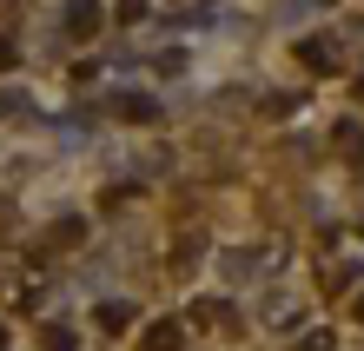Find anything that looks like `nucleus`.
<instances>
[{
	"label": "nucleus",
	"instance_id": "f257e3e1",
	"mask_svg": "<svg viewBox=\"0 0 364 351\" xmlns=\"http://www.w3.org/2000/svg\"><path fill=\"white\" fill-rule=\"evenodd\" d=\"M298 60H305L311 73H338L345 67V47H338L331 33H298Z\"/></svg>",
	"mask_w": 364,
	"mask_h": 351
},
{
	"label": "nucleus",
	"instance_id": "f03ea898",
	"mask_svg": "<svg viewBox=\"0 0 364 351\" xmlns=\"http://www.w3.org/2000/svg\"><path fill=\"white\" fill-rule=\"evenodd\" d=\"M100 27H106L100 0H67V33H73V40H93Z\"/></svg>",
	"mask_w": 364,
	"mask_h": 351
},
{
	"label": "nucleus",
	"instance_id": "7ed1b4c3",
	"mask_svg": "<svg viewBox=\"0 0 364 351\" xmlns=\"http://www.w3.org/2000/svg\"><path fill=\"white\" fill-rule=\"evenodd\" d=\"M113 113H119V120H133V126H146V120H159V100H153V93H119V100H113Z\"/></svg>",
	"mask_w": 364,
	"mask_h": 351
},
{
	"label": "nucleus",
	"instance_id": "20e7f679",
	"mask_svg": "<svg viewBox=\"0 0 364 351\" xmlns=\"http://www.w3.org/2000/svg\"><path fill=\"white\" fill-rule=\"evenodd\" d=\"M192 318H199V325H219V332H225V325H239V312H232V305H219V298L192 305Z\"/></svg>",
	"mask_w": 364,
	"mask_h": 351
},
{
	"label": "nucleus",
	"instance_id": "39448f33",
	"mask_svg": "<svg viewBox=\"0 0 364 351\" xmlns=\"http://www.w3.org/2000/svg\"><path fill=\"white\" fill-rule=\"evenodd\" d=\"M179 338H186L179 325H173V318H159L153 332H146V351H179Z\"/></svg>",
	"mask_w": 364,
	"mask_h": 351
},
{
	"label": "nucleus",
	"instance_id": "423d86ee",
	"mask_svg": "<svg viewBox=\"0 0 364 351\" xmlns=\"http://www.w3.org/2000/svg\"><path fill=\"white\" fill-rule=\"evenodd\" d=\"M100 325L106 332H126V325H133V305H100Z\"/></svg>",
	"mask_w": 364,
	"mask_h": 351
},
{
	"label": "nucleus",
	"instance_id": "0eeeda50",
	"mask_svg": "<svg viewBox=\"0 0 364 351\" xmlns=\"http://www.w3.org/2000/svg\"><path fill=\"white\" fill-rule=\"evenodd\" d=\"M338 146H345L351 159H358V152H364V126H351V120H345V126H338Z\"/></svg>",
	"mask_w": 364,
	"mask_h": 351
},
{
	"label": "nucleus",
	"instance_id": "6e6552de",
	"mask_svg": "<svg viewBox=\"0 0 364 351\" xmlns=\"http://www.w3.org/2000/svg\"><path fill=\"white\" fill-rule=\"evenodd\" d=\"M14 67H20V40L0 33V73H14Z\"/></svg>",
	"mask_w": 364,
	"mask_h": 351
},
{
	"label": "nucleus",
	"instance_id": "1a4fd4ad",
	"mask_svg": "<svg viewBox=\"0 0 364 351\" xmlns=\"http://www.w3.org/2000/svg\"><path fill=\"white\" fill-rule=\"evenodd\" d=\"M291 106H298V93H272V100H265V113H272V120H285Z\"/></svg>",
	"mask_w": 364,
	"mask_h": 351
},
{
	"label": "nucleus",
	"instance_id": "9d476101",
	"mask_svg": "<svg viewBox=\"0 0 364 351\" xmlns=\"http://www.w3.org/2000/svg\"><path fill=\"white\" fill-rule=\"evenodd\" d=\"M20 113V93H14V86H0V120H14Z\"/></svg>",
	"mask_w": 364,
	"mask_h": 351
},
{
	"label": "nucleus",
	"instance_id": "9b49d317",
	"mask_svg": "<svg viewBox=\"0 0 364 351\" xmlns=\"http://www.w3.org/2000/svg\"><path fill=\"white\" fill-rule=\"evenodd\" d=\"M298 351H331V332H305V345Z\"/></svg>",
	"mask_w": 364,
	"mask_h": 351
},
{
	"label": "nucleus",
	"instance_id": "f8f14e48",
	"mask_svg": "<svg viewBox=\"0 0 364 351\" xmlns=\"http://www.w3.org/2000/svg\"><path fill=\"white\" fill-rule=\"evenodd\" d=\"M146 7H153V0H119V20H139Z\"/></svg>",
	"mask_w": 364,
	"mask_h": 351
},
{
	"label": "nucleus",
	"instance_id": "ddd939ff",
	"mask_svg": "<svg viewBox=\"0 0 364 351\" xmlns=\"http://www.w3.org/2000/svg\"><path fill=\"white\" fill-rule=\"evenodd\" d=\"M0 351H7V325H0Z\"/></svg>",
	"mask_w": 364,
	"mask_h": 351
},
{
	"label": "nucleus",
	"instance_id": "4468645a",
	"mask_svg": "<svg viewBox=\"0 0 364 351\" xmlns=\"http://www.w3.org/2000/svg\"><path fill=\"white\" fill-rule=\"evenodd\" d=\"M358 318H364V298H358Z\"/></svg>",
	"mask_w": 364,
	"mask_h": 351
}]
</instances>
